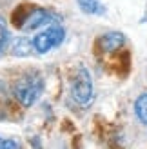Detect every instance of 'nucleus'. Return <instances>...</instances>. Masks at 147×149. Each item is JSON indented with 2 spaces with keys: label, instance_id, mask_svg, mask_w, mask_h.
Returning a JSON list of instances; mask_svg holds the SVG:
<instances>
[{
  "label": "nucleus",
  "instance_id": "9",
  "mask_svg": "<svg viewBox=\"0 0 147 149\" xmlns=\"http://www.w3.org/2000/svg\"><path fill=\"white\" fill-rule=\"evenodd\" d=\"M7 38H9V35H7V26H6V20L0 17V55L6 51V46H7Z\"/></svg>",
  "mask_w": 147,
  "mask_h": 149
},
{
  "label": "nucleus",
  "instance_id": "2",
  "mask_svg": "<svg viewBox=\"0 0 147 149\" xmlns=\"http://www.w3.org/2000/svg\"><path fill=\"white\" fill-rule=\"evenodd\" d=\"M71 96L80 106H87L93 100V80L85 68H78L71 84Z\"/></svg>",
  "mask_w": 147,
  "mask_h": 149
},
{
  "label": "nucleus",
  "instance_id": "3",
  "mask_svg": "<svg viewBox=\"0 0 147 149\" xmlns=\"http://www.w3.org/2000/svg\"><path fill=\"white\" fill-rule=\"evenodd\" d=\"M64 38H65V29L62 26H51L33 38V49L40 55L49 53L51 49L60 46Z\"/></svg>",
  "mask_w": 147,
  "mask_h": 149
},
{
  "label": "nucleus",
  "instance_id": "1",
  "mask_svg": "<svg viewBox=\"0 0 147 149\" xmlns=\"http://www.w3.org/2000/svg\"><path fill=\"white\" fill-rule=\"evenodd\" d=\"M42 93H44V78L38 73H27L24 77H20L13 87L15 98L26 107L33 106L40 98Z\"/></svg>",
  "mask_w": 147,
  "mask_h": 149
},
{
  "label": "nucleus",
  "instance_id": "10",
  "mask_svg": "<svg viewBox=\"0 0 147 149\" xmlns=\"http://www.w3.org/2000/svg\"><path fill=\"white\" fill-rule=\"evenodd\" d=\"M4 147H20L18 142H13V140H7V138H2L0 136V149H4Z\"/></svg>",
  "mask_w": 147,
  "mask_h": 149
},
{
  "label": "nucleus",
  "instance_id": "6",
  "mask_svg": "<svg viewBox=\"0 0 147 149\" xmlns=\"http://www.w3.org/2000/svg\"><path fill=\"white\" fill-rule=\"evenodd\" d=\"M80 9L87 15H104L105 13V7L100 0H76Z\"/></svg>",
  "mask_w": 147,
  "mask_h": 149
},
{
  "label": "nucleus",
  "instance_id": "7",
  "mask_svg": "<svg viewBox=\"0 0 147 149\" xmlns=\"http://www.w3.org/2000/svg\"><path fill=\"white\" fill-rule=\"evenodd\" d=\"M135 115L144 125H147V93H142L135 102Z\"/></svg>",
  "mask_w": 147,
  "mask_h": 149
},
{
  "label": "nucleus",
  "instance_id": "5",
  "mask_svg": "<svg viewBox=\"0 0 147 149\" xmlns=\"http://www.w3.org/2000/svg\"><path fill=\"white\" fill-rule=\"evenodd\" d=\"M123 44H126V36L122 33H118V31L105 33L100 38V47H102V51H105V53H111V51L120 49Z\"/></svg>",
  "mask_w": 147,
  "mask_h": 149
},
{
  "label": "nucleus",
  "instance_id": "8",
  "mask_svg": "<svg viewBox=\"0 0 147 149\" xmlns=\"http://www.w3.org/2000/svg\"><path fill=\"white\" fill-rule=\"evenodd\" d=\"M31 47H33V42H27L26 38H18L13 44L11 51H13V55H17V56H26V55H29Z\"/></svg>",
  "mask_w": 147,
  "mask_h": 149
},
{
  "label": "nucleus",
  "instance_id": "4",
  "mask_svg": "<svg viewBox=\"0 0 147 149\" xmlns=\"http://www.w3.org/2000/svg\"><path fill=\"white\" fill-rule=\"evenodd\" d=\"M53 20H56V15H53L47 9H44V7H36V9H33L24 20L20 22L18 27L22 31H35V29L46 26V24H49V22H53Z\"/></svg>",
  "mask_w": 147,
  "mask_h": 149
}]
</instances>
